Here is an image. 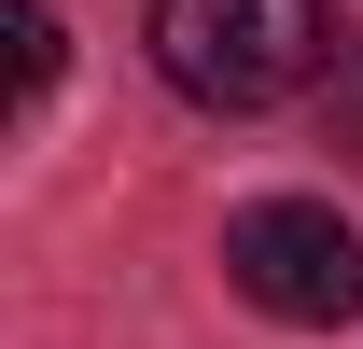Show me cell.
I'll return each instance as SVG.
<instances>
[{
	"label": "cell",
	"mask_w": 363,
	"mask_h": 349,
	"mask_svg": "<svg viewBox=\"0 0 363 349\" xmlns=\"http://www.w3.org/2000/svg\"><path fill=\"white\" fill-rule=\"evenodd\" d=\"M335 14L321 0H154V70L196 112H279L321 84Z\"/></svg>",
	"instance_id": "cell-1"
},
{
	"label": "cell",
	"mask_w": 363,
	"mask_h": 349,
	"mask_svg": "<svg viewBox=\"0 0 363 349\" xmlns=\"http://www.w3.org/2000/svg\"><path fill=\"white\" fill-rule=\"evenodd\" d=\"M224 279L266 307V321H294V336H335L363 307V238L321 210V196H252V210L224 223Z\"/></svg>",
	"instance_id": "cell-2"
},
{
	"label": "cell",
	"mask_w": 363,
	"mask_h": 349,
	"mask_svg": "<svg viewBox=\"0 0 363 349\" xmlns=\"http://www.w3.org/2000/svg\"><path fill=\"white\" fill-rule=\"evenodd\" d=\"M0 43H14V98H56V14L43 0H0Z\"/></svg>",
	"instance_id": "cell-3"
},
{
	"label": "cell",
	"mask_w": 363,
	"mask_h": 349,
	"mask_svg": "<svg viewBox=\"0 0 363 349\" xmlns=\"http://www.w3.org/2000/svg\"><path fill=\"white\" fill-rule=\"evenodd\" d=\"M335 140H350V154H363V56H350V70H335Z\"/></svg>",
	"instance_id": "cell-4"
}]
</instances>
